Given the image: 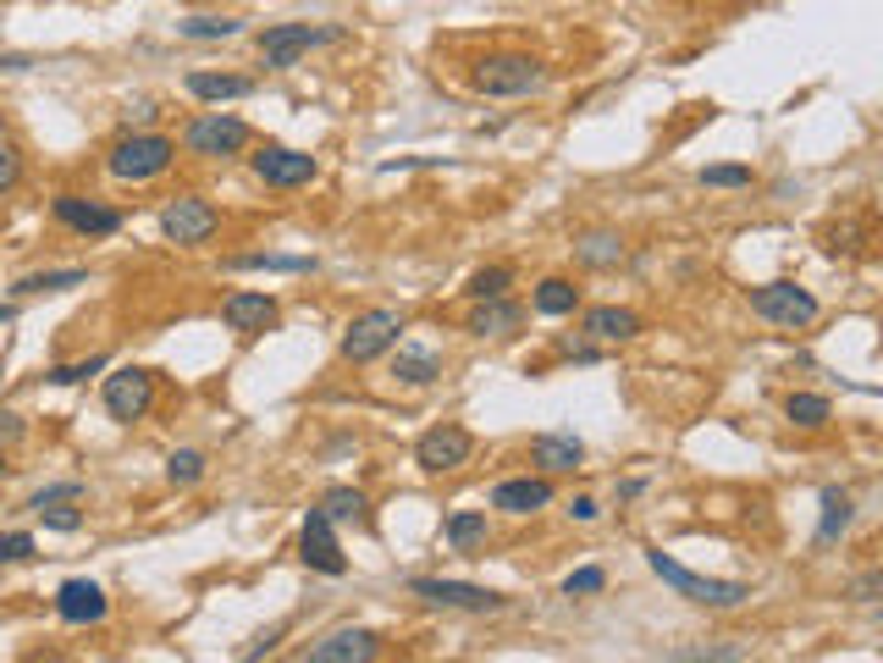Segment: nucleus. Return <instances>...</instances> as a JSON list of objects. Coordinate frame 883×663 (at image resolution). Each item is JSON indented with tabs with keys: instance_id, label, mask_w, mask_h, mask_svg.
Wrapping results in <instances>:
<instances>
[{
	"instance_id": "obj_15",
	"label": "nucleus",
	"mask_w": 883,
	"mask_h": 663,
	"mask_svg": "<svg viewBox=\"0 0 883 663\" xmlns=\"http://www.w3.org/2000/svg\"><path fill=\"white\" fill-rule=\"evenodd\" d=\"M50 210H56L61 227H72V232H83V238H111V232L122 227V210L95 205V200H83V194H56Z\"/></svg>"
},
{
	"instance_id": "obj_49",
	"label": "nucleus",
	"mask_w": 883,
	"mask_h": 663,
	"mask_svg": "<svg viewBox=\"0 0 883 663\" xmlns=\"http://www.w3.org/2000/svg\"><path fill=\"white\" fill-rule=\"evenodd\" d=\"M0 382H7V365H0Z\"/></svg>"
},
{
	"instance_id": "obj_4",
	"label": "nucleus",
	"mask_w": 883,
	"mask_h": 663,
	"mask_svg": "<svg viewBox=\"0 0 883 663\" xmlns=\"http://www.w3.org/2000/svg\"><path fill=\"white\" fill-rule=\"evenodd\" d=\"M398 332H403V310H392V304H376V310H365V315H353L348 332H342V360H348V365L382 360V354L398 343Z\"/></svg>"
},
{
	"instance_id": "obj_44",
	"label": "nucleus",
	"mask_w": 883,
	"mask_h": 663,
	"mask_svg": "<svg viewBox=\"0 0 883 663\" xmlns=\"http://www.w3.org/2000/svg\"><path fill=\"white\" fill-rule=\"evenodd\" d=\"M277 641H282V625H271V630H265V636H254V647H249L243 658H249V663H259V658H265V652H271Z\"/></svg>"
},
{
	"instance_id": "obj_12",
	"label": "nucleus",
	"mask_w": 883,
	"mask_h": 663,
	"mask_svg": "<svg viewBox=\"0 0 883 663\" xmlns=\"http://www.w3.org/2000/svg\"><path fill=\"white\" fill-rule=\"evenodd\" d=\"M254 178L265 189H304V183H315V155L288 149V144H265L254 155Z\"/></svg>"
},
{
	"instance_id": "obj_46",
	"label": "nucleus",
	"mask_w": 883,
	"mask_h": 663,
	"mask_svg": "<svg viewBox=\"0 0 883 663\" xmlns=\"http://www.w3.org/2000/svg\"><path fill=\"white\" fill-rule=\"evenodd\" d=\"M569 515L585 526V520H596V504H591V497H574V504H569Z\"/></svg>"
},
{
	"instance_id": "obj_47",
	"label": "nucleus",
	"mask_w": 883,
	"mask_h": 663,
	"mask_svg": "<svg viewBox=\"0 0 883 663\" xmlns=\"http://www.w3.org/2000/svg\"><path fill=\"white\" fill-rule=\"evenodd\" d=\"M7 470H12V465H7V448H0V475H7Z\"/></svg>"
},
{
	"instance_id": "obj_1",
	"label": "nucleus",
	"mask_w": 883,
	"mask_h": 663,
	"mask_svg": "<svg viewBox=\"0 0 883 663\" xmlns=\"http://www.w3.org/2000/svg\"><path fill=\"white\" fill-rule=\"evenodd\" d=\"M470 83H475V95H492V100H524L547 89V61L524 50H492L470 67Z\"/></svg>"
},
{
	"instance_id": "obj_45",
	"label": "nucleus",
	"mask_w": 883,
	"mask_h": 663,
	"mask_svg": "<svg viewBox=\"0 0 883 663\" xmlns=\"http://www.w3.org/2000/svg\"><path fill=\"white\" fill-rule=\"evenodd\" d=\"M17 437H23V414L0 409V443H17Z\"/></svg>"
},
{
	"instance_id": "obj_7",
	"label": "nucleus",
	"mask_w": 883,
	"mask_h": 663,
	"mask_svg": "<svg viewBox=\"0 0 883 663\" xmlns=\"http://www.w3.org/2000/svg\"><path fill=\"white\" fill-rule=\"evenodd\" d=\"M183 149H189V155H205V160L243 155V149H249V122L232 117V111H199V117L183 128Z\"/></svg>"
},
{
	"instance_id": "obj_32",
	"label": "nucleus",
	"mask_w": 883,
	"mask_h": 663,
	"mask_svg": "<svg viewBox=\"0 0 883 663\" xmlns=\"http://www.w3.org/2000/svg\"><path fill=\"white\" fill-rule=\"evenodd\" d=\"M227 266L232 272H310L315 261H304V255H238Z\"/></svg>"
},
{
	"instance_id": "obj_25",
	"label": "nucleus",
	"mask_w": 883,
	"mask_h": 663,
	"mask_svg": "<svg viewBox=\"0 0 883 663\" xmlns=\"http://www.w3.org/2000/svg\"><path fill=\"white\" fill-rule=\"evenodd\" d=\"M254 89L249 77H232V72H189V95L194 100H210V106H221V100H243Z\"/></svg>"
},
{
	"instance_id": "obj_8",
	"label": "nucleus",
	"mask_w": 883,
	"mask_h": 663,
	"mask_svg": "<svg viewBox=\"0 0 883 663\" xmlns=\"http://www.w3.org/2000/svg\"><path fill=\"white\" fill-rule=\"evenodd\" d=\"M149 403H155V376L144 365H117L106 376V414H111V421L133 426V421L149 414Z\"/></svg>"
},
{
	"instance_id": "obj_33",
	"label": "nucleus",
	"mask_w": 883,
	"mask_h": 663,
	"mask_svg": "<svg viewBox=\"0 0 883 663\" xmlns=\"http://www.w3.org/2000/svg\"><path fill=\"white\" fill-rule=\"evenodd\" d=\"M199 475H205V454H199V448H177V454L166 459V481H171V486H194Z\"/></svg>"
},
{
	"instance_id": "obj_23",
	"label": "nucleus",
	"mask_w": 883,
	"mask_h": 663,
	"mask_svg": "<svg viewBox=\"0 0 883 663\" xmlns=\"http://www.w3.org/2000/svg\"><path fill=\"white\" fill-rule=\"evenodd\" d=\"M574 261H580V266H591V272H607V266H618V261H625V238H618L613 227L580 232V238H574Z\"/></svg>"
},
{
	"instance_id": "obj_22",
	"label": "nucleus",
	"mask_w": 883,
	"mask_h": 663,
	"mask_svg": "<svg viewBox=\"0 0 883 663\" xmlns=\"http://www.w3.org/2000/svg\"><path fill=\"white\" fill-rule=\"evenodd\" d=\"M818 509H823V520H818V537H812V547H834V542H839V537L850 531V520H856V504H850V492H845V486H823Z\"/></svg>"
},
{
	"instance_id": "obj_38",
	"label": "nucleus",
	"mask_w": 883,
	"mask_h": 663,
	"mask_svg": "<svg viewBox=\"0 0 883 663\" xmlns=\"http://www.w3.org/2000/svg\"><path fill=\"white\" fill-rule=\"evenodd\" d=\"M845 598H856V603H878L883 598V564L878 569H861L850 587H845Z\"/></svg>"
},
{
	"instance_id": "obj_11",
	"label": "nucleus",
	"mask_w": 883,
	"mask_h": 663,
	"mask_svg": "<svg viewBox=\"0 0 883 663\" xmlns=\"http://www.w3.org/2000/svg\"><path fill=\"white\" fill-rule=\"evenodd\" d=\"M409 592L431 608H464V614H497L503 608V592H486V587H470V580H409Z\"/></svg>"
},
{
	"instance_id": "obj_41",
	"label": "nucleus",
	"mask_w": 883,
	"mask_h": 663,
	"mask_svg": "<svg viewBox=\"0 0 883 663\" xmlns=\"http://www.w3.org/2000/svg\"><path fill=\"white\" fill-rule=\"evenodd\" d=\"M34 558V537L28 531H0V564H23Z\"/></svg>"
},
{
	"instance_id": "obj_40",
	"label": "nucleus",
	"mask_w": 883,
	"mask_h": 663,
	"mask_svg": "<svg viewBox=\"0 0 883 663\" xmlns=\"http://www.w3.org/2000/svg\"><path fill=\"white\" fill-rule=\"evenodd\" d=\"M95 371H106V354L83 360V365H56V371H50V382H56V387H77V382H88Z\"/></svg>"
},
{
	"instance_id": "obj_6",
	"label": "nucleus",
	"mask_w": 883,
	"mask_h": 663,
	"mask_svg": "<svg viewBox=\"0 0 883 663\" xmlns=\"http://www.w3.org/2000/svg\"><path fill=\"white\" fill-rule=\"evenodd\" d=\"M818 293L801 288V282H762L751 288V315H762L767 326H784V332H801L818 321Z\"/></svg>"
},
{
	"instance_id": "obj_29",
	"label": "nucleus",
	"mask_w": 883,
	"mask_h": 663,
	"mask_svg": "<svg viewBox=\"0 0 883 663\" xmlns=\"http://www.w3.org/2000/svg\"><path fill=\"white\" fill-rule=\"evenodd\" d=\"M448 542H453L459 553H475V547L486 542V515H475V509L448 515Z\"/></svg>"
},
{
	"instance_id": "obj_2",
	"label": "nucleus",
	"mask_w": 883,
	"mask_h": 663,
	"mask_svg": "<svg viewBox=\"0 0 883 663\" xmlns=\"http://www.w3.org/2000/svg\"><path fill=\"white\" fill-rule=\"evenodd\" d=\"M646 564H652V575L657 580H668V587L679 592V598H690L695 608H740L746 598H751V587L746 580H713V575H695V569H685V564H674L663 547H652L646 553Z\"/></svg>"
},
{
	"instance_id": "obj_21",
	"label": "nucleus",
	"mask_w": 883,
	"mask_h": 663,
	"mask_svg": "<svg viewBox=\"0 0 883 663\" xmlns=\"http://www.w3.org/2000/svg\"><path fill=\"white\" fill-rule=\"evenodd\" d=\"M519 326H524V304L513 299H481L464 321V332H475V338H513Z\"/></svg>"
},
{
	"instance_id": "obj_16",
	"label": "nucleus",
	"mask_w": 883,
	"mask_h": 663,
	"mask_svg": "<svg viewBox=\"0 0 883 663\" xmlns=\"http://www.w3.org/2000/svg\"><path fill=\"white\" fill-rule=\"evenodd\" d=\"M547 504H553L547 475H513V481L492 486V509H503V515H542Z\"/></svg>"
},
{
	"instance_id": "obj_24",
	"label": "nucleus",
	"mask_w": 883,
	"mask_h": 663,
	"mask_svg": "<svg viewBox=\"0 0 883 663\" xmlns=\"http://www.w3.org/2000/svg\"><path fill=\"white\" fill-rule=\"evenodd\" d=\"M320 509H326L331 526H360V531L371 526V497H365V492H353V486H326Z\"/></svg>"
},
{
	"instance_id": "obj_26",
	"label": "nucleus",
	"mask_w": 883,
	"mask_h": 663,
	"mask_svg": "<svg viewBox=\"0 0 883 663\" xmlns=\"http://www.w3.org/2000/svg\"><path fill=\"white\" fill-rule=\"evenodd\" d=\"M392 376L403 387H431L442 376V354H431V349H398L392 354Z\"/></svg>"
},
{
	"instance_id": "obj_34",
	"label": "nucleus",
	"mask_w": 883,
	"mask_h": 663,
	"mask_svg": "<svg viewBox=\"0 0 883 663\" xmlns=\"http://www.w3.org/2000/svg\"><path fill=\"white\" fill-rule=\"evenodd\" d=\"M238 28H243L238 17H183V23H177L183 39H232Z\"/></svg>"
},
{
	"instance_id": "obj_20",
	"label": "nucleus",
	"mask_w": 883,
	"mask_h": 663,
	"mask_svg": "<svg viewBox=\"0 0 883 663\" xmlns=\"http://www.w3.org/2000/svg\"><path fill=\"white\" fill-rule=\"evenodd\" d=\"M585 338L591 343H630V338H641V315L625 304H596V310H585Z\"/></svg>"
},
{
	"instance_id": "obj_5",
	"label": "nucleus",
	"mask_w": 883,
	"mask_h": 663,
	"mask_svg": "<svg viewBox=\"0 0 883 663\" xmlns=\"http://www.w3.org/2000/svg\"><path fill=\"white\" fill-rule=\"evenodd\" d=\"M331 39H342V28H331V23H271V28L259 34V61L271 67V72H288L315 45H331Z\"/></svg>"
},
{
	"instance_id": "obj_10",
	"label": "nucleus",
	"mask_w": 883,
	"mask_h": 663,
	"mask_svg": "<svg viewBox=\"0 0 883 663\" xmlns=\"http://www.w3.org/2000/svg\"><path fill=\"white\" fill-rule=\"evenodd\" d=\"M470 454H475V437H470L464 426H453V421L431 426V432L414 443V465H420L425 475H448V470L470 465Z\"/></svg>"
},
{
	"instance_id": "obj_42",
	"label": "nucleus",
	"mask_w": 883,
	"mask_h": 663,
	"mask_svg": "<svg viewBox=\"0 0 883 663\" xmlns=\"http://www.w3.org/2000/svg\"><path fill=\"white\" fill-rule=\"evenodd\" d=\"M39 520H45L50 531H77V526H83L77 504H56V509H39Z\"/></svg>"
},
{
	"instance_id": "obj_43",
	"label": "nucleus",
	"mask_w": 883,
	"mask_h": 663,
	"mask_svg": "<svg viewBox=\"0 0 883 663\" xmlns=\"http://www.w3.org/2000/svg\"><path fill=\"white\" fill-rule=\"evenodd\" d=\"M17 178H23V160H17V149H12V144H0V194H7Z\"/></svg>"
},
{
	"instance_id": "obj_17",
	"label": "nucleus",
	"mask_w": 883,
	"mask_h": 663,
	"mask_svg": "<svg viewBox=\"0 0 883 663\" xmlns=\"http://www.w3.org/2000/svg\"><path fill=\"white\" fill-rule=\"evenodd\" d=\"M221 321L232 332H265V326H277V299L254 293V288H238V293L221 299Z\"/></svg>"
},
{
	"instance_id": "obj_36",
	"label": "nucleus",
	"mask_w": 883,
	"mask_h": 663,
	"mask_svg": "<svg viewBox=\"0 0 883 663\" xmlns=\"http://www.w3.org/2000/svg\"><path fill=\"white\" fill-rule=\"evenodd\" d=\"M668 663H746V647H685Z\"/></svg>"
},
{
	"instance_id": "obj_35",
	"label": "nucleus",
	"mask_w": 883,
	"mask_h": 663,
	"mask_svg": "<svg viewBox=\"0 0 883 663\" xmlns=\"http://www.w3.org/2000/svg\"><path fill=\"white\" fill-rule=\"evenodd\" d=\"M701 189H751V166H740V160L701 166Z\"/></svg>"
},
{
	"instance_id": "obj_19",
	"label": "nucleus",
	"mask_w": 883,
	"mask_h": 663,
	"mask_svg": "<svg viewBox=\"0 0 883 663\" xmlns=\"http://www.w3.org/2000/svg\"><path fill=\"white\" fill-rule=\"evenodd\" d=\"M106 592L95 587V580H66V587L56 592V614L66 619V625H100L106 619Z\"/></svg>"
},
{
	"instance_id": "obj_31",
	"label": "nucleus",
	"mask_w": 883,
	"mask_h": 663,
	"mask_svg": "<svg viewBox=\"0 0 883 663\" xmlns=\"http://www.w3.org/2000/svg\"><path fill=\"white\" fill-rule=\"evenodd\" d=\"M508 288H513V272H508V266H486V272H475V277H470V288H464V293L481 304V299H508Z\"/></svg>"
},
{
	"instance_id": "obj_30",
	"label": "nucleus",
	"mask_w": 883,
	"mask_h": 663,
	"mask_svg": "<svg viewBox=\"0 0 883 663\" xmlns=\"http://www.w3.org/2000/svg\"><path fill=\"white\" fill-rule=\"evenodd\" d=\"M83 282H88L83 266H72V272H34V277L17 282V293H66V288H83Z\"/></svg>"
},
{
	"instance_id": "obj_14",
	"label": "nucleus",
	"mask_w": 883,
	"mask_h": 663,
	"mask_svg": "<svg viewBox=\"0 0 883 663\" xmlns=\"http://www.w3.org/2000/svg\"><path fill=\"white\" fill-rule=\"evenodd\" d=\"M376 658H382V636L365 625H348V630H331L326 641H315L304 663H376Z\"/></svg>"
},
{
	"instance_id": "obj_39",
	"label": "nucleus",
	"mask_w": 883,
	"mask_h": 663,
	"mask_svg": "<svg viewBox=\"0 0 883 663\" xmlns=\"http://www.w3.org/2000/svg\"><path fill=\"white\" fill-rule=\"evenodd\" d=\"M602 587H607V575H602L596 564H585V569H574V575L564 580V592H569V598H591V592H602Z\"/></svg>"
},
{
	"instance_id": "obj_28",
	"label": "nucleus",
	"mask_w": 883,
	"mask_h": 663,
	"mask_svg": "<svg viewBox=\"0 0 883 663\" xmlns=\"http://www.w3.org/2000/svg\"><path fill=\"white\" fill-rule=\"evenodd\" d=\"M536 310L542 315H574L580 310V288L569 277H547V282H536Z\"/></svg>"
},
{
	"instance_id": "obj_3",
	"label": "nucleus",
	"mask_w": 883,
	"mask_h": 663,
	"mask_svg": "<svg viewBox=\"0 0 883 663\" xmlns=\"http://www.w3.org/2000/svg\"><path fill=\"white\" fill-rule=\"evenodd\" d=\"M171 160H177V144H171L166 133H128V138L106 155V166H111L117 183H149V178L166 172Z\"/></svg>"
},
{
	"instance_id": "obj_48",
	"label": "nucleus",
	"mask_w": 883,
	"mask_h": 663,
	"mask_svg": "<svg viewBox=\"0 0 883 663\" xmlns=\"http://www.w3.org/2000/svg\"><path fill=\"white\" fill-rule=\"evenodd\" d=\"M7 321H12V310H7V304H0V326H7Z\"/></svg>"
},
{
	"instance_id": "obj_27",
	"label": "nucleus",
	"mask_w": 883,
	"mask_h": 663,
	"mask_svg": "<svg viewBox=\"0 0 883 663\" xmlns=\"http://www.w3.org/2000/svg\"><path fill=\"white\" fill-rule=\"evenodd\" d=\"M784 414H789V426H801V432H823L828 414H834V403L823 393H789L784 398Z\"/></svg>"
},
{
	"instance_id": "obj_18",
	"label": "nucleus",
	"mask_w": 883,
	"mask_h": 663,
	"mask_svg": "<svg viewBox=\"0 0 883 663\" xmlns=\"http://www.w3.org/2000/svg\"><path fill=\"white\" fill-rule=\"evenodd\" d=\"M580 459H585V443L569 437V432L530 437V465H536L542 475H569V470H580Z\"/></svg>"
},
{
	"instance_id": "obj_9",
	"label": "nucleus",
	"mask_w": 883,
	"mask_h": 663,
	"mask_svg": "<svg viewBox=\"0 0 883 663\" xmlns=\"http://www.w3.org/2000/svg\"><path fill=\"white\" fill-rule=\"evenodd\" d=\"M216 227H221V216H216V205H210V200H199V194H177V200L160 210V232H166L171 243H183V249L210 243V238H216Z\"/></svg>"
},
{
	"instance_id": "obj_37",
	"label": "nucleus",
	"mask_w": 883,
	"mask_h": 663,
	"mask_svg": "<svg viewBox=\"0 0 883 663\" xmlns=\"http://www.w3.org/2000/svg\"><path fill=\"white\" fill-rule=\"evenodd\" d=\"M56 504H83V481H56V486L34 492V515L39 509H56Z\"/></svg>"
},
{
	"instance_id": "obj_13",
	"label": "nucleus",
	"mask_w": 883,
	"mask_h": 663,
	"mask_svg": "<svg viewBox=\"0 0 883 663\" xmlns=\"http://www.w3.org/2000/svg\"><path fill=\"white\" fill-rule=\"evenodd\" d=\"M299 558H304L310 569H320V575H342V569H348L342 542H337V526L326 520V509H320V504L304 515V531H299Z\"/></svg>"
}]
</instances>
